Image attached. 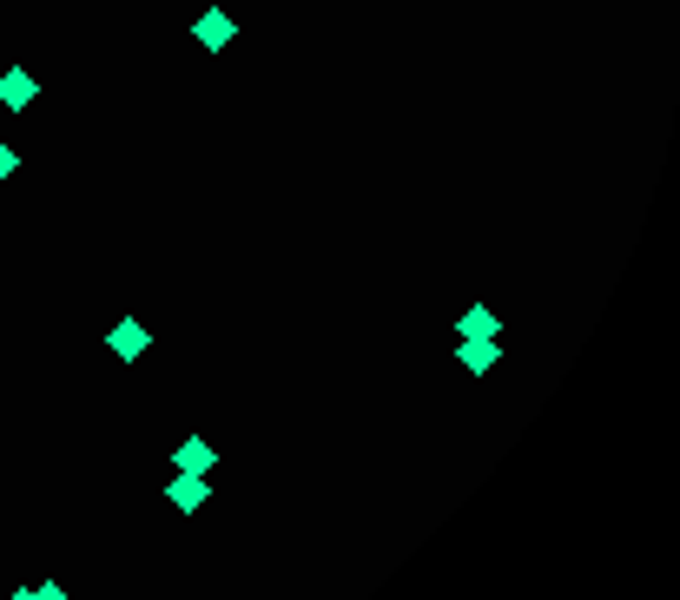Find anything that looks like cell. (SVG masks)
Segmentation results:
<instances>
[{
	"label": "cell",
	"instance_id": "obj_1",
	"mask_svg": "<svg viewBox=\"0 0 680 600\" xmlns=\"http://www.w3.org/2000/svg\"><path fill=\"white\" fill-rule=\"evenodd\" d=\"M106 350H113V357H119V363H139V357H146V350H152V330H146V323H139V317H119V323H113V330H106Z\"/></svg>",
	"mask_w": 680,
	"mask_h": 600
},
{
	"label": "cell",
	"instance_id": "obj_2",
	"mask_svg": "<svg viewBox=\"0 0 680 600\" xmlns=\"http://www.w3.org/2000/svg\"><path fill=\"white\" fill-rule=\"evenodd\" d=\"M34 100H40V79H34L27 66H8V73H0V106H8V113H34Z\"/></svg>",
	"mask_w": 680,
	"mask_h": 600
},
{
	"label": "cell",
	"instance_id": "obj_9",
	"mask_svg": "<svg viewBox=\"0 0 680 600\" xmlns=\"http://www.w3.org/2000/svg\"><path fill=\"white\" fill-rule=\"evenodd\" d=\"M14 171H21V152H14L8 139H0V186H8V179H14Z\"/></svg>",
	"mask_w": 680,
	"mask_h": 600
},
{
	"label": "cell",
	"instance_id": "obj_8",
	"mask_svg": "<svg viewBox=\"0 0 680 600\" xmlns=\"http://www.w3.org/2000/svg\"><path fill=\"white\" fill-rule=\"evenodd\" d=\"M27 600H73L60 580H27Z\"/></svg>",
	"mask_w": 680,
	"mask_h": 600
},
{
	"label": "cell",
	"instance_id": "obj_7",
	"mask_svg": "<svg viewBox=\"0 0 680 600\" xmlns=\"http://www.w3.org/2000/svg\"><path fill=\"white\" fill-rule=\"evenodd\" d=\"M456 330H463V336H482V343H495V336H502V323H495V310H489V304H469V310L456 317Z\"/></svg>",
	"mask_w": 680,
	"mask_h": 600
},
{
	"label": "cell",
	"instance_id": "obj_5",
	"mask_svg": "<svg viewBox=\"0 0 680 600\" xmlns=\"http://www.w3.org/2000/svg\"><path fill=\"white\" fill-rule=\"evenodd\" d=\"M173 469H179V475H212V469H218V449H212L205 436H186V443L173 449Z\"/></svg>",
	"mask_w": 680,
	"mask_h": 600
},
{
	"label": "cell",
	"instance_id": "obj_10",
	"mask_svg": "<svg viewBox=\"0 0 680 600\" xmlns=\"http://www.w3.org/2000/svg\"><path fill=\"white\" fill-rule=\"evenodd\" d=\"M8 600H27V587H14V593H8Z\"/></svg>",
	"mask_w": 680,
	"mask_h": 600
},
{
	"label": "cell",
	"instance_id": "obj_6",
	"mask_svg": "<svg viewBox=\"0 0 680 600\" xmlns=\"http://www.w3.org/2000/svg\"><path fill=\"white\" fill-rule=\"evenodd\" d=\"M456 363H463L469 376H489V370H495V343H482V336H463V343H456Z\"/></svg>",
	"mask_w": 680,
	"mask_h": 600
},
{
	"label": "cell",
	"instance_id": "obj_4",
	"mask_svg": "<svg viewBox=\"0 0 680 600\" xmlns=\"http://www.w3.org/2000/svg\"><path fill=\"white\" fill-rule=\"evenodd\" d=\"M231 34H238V21H231L225 8H205V14L192 21V40H199L205 53H225V47H231Z\"/></svg>",
	"mask_w": 680,
	"mask_h": 600
},
{
	"label": "cell",
	"instance_id": "obj_3",
	"mask_svg": "<svg viewBox=\"0 0 680 600\" xmlns=\"http://www.w3.org/2000/svg\"><path fill=\"white\" fill-rule=\"evenodd\" d=\"M165 501H173L179 514H199V508L212 501V475H179V469H173V482H165Z\"/></svg>",
	"mask_w": 680,
	"mask_h": 600
}]
</instances>
